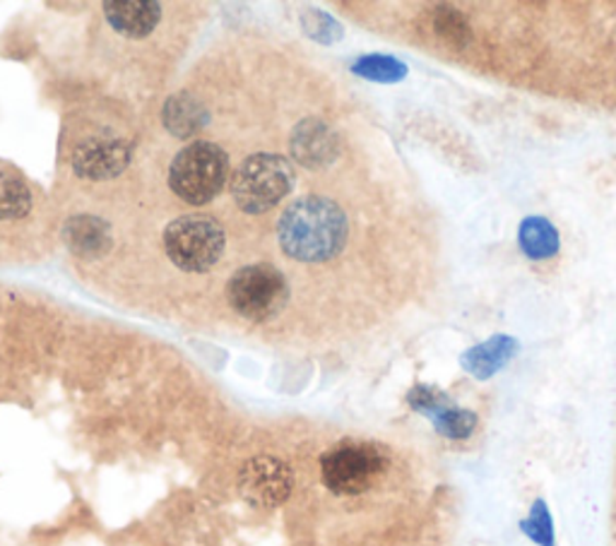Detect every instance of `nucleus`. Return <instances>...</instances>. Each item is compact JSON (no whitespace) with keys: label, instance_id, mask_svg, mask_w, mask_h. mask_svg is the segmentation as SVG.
I'll use <instances>...</instances> for the list:
<instances>
[{"label":"nucleus","instance_id":"1","mask_svg":"<svg viewBox=\"0 0 616 546\" xmlns=\"http://www.w3.org/2000/svg\"><path fill=\"white\" fill-rule=\"evenodd\" d=\"M347 217L328 197L308 195L285 209L277 225L282 251L301 263L335 258L347 241Z\"/></svg>","mask_w":616,"mask_h":546},{"label":"nucleus","instance_id":"13","mask_svg":"<svg viewBox=\"0 0 616 546\" xmlns=\"http://www.w3.org/2000/svg\"><path fill=\"white\" fill-rule=\"evenodd\" d=\"M66 243L80 258L104 255L111 248V229L102 219L78 215L66 225Z\"/></svg>","mask_w":616,"mask_h":546},{"label":"nucleus","instance_id":"16","mask_svg":"<svg viewBox=\"0 0 616 546\" xmlns=\"http://www.w3.org/2000/svg\"><path fill=\"white\" fill-rule=\"evenodd\" d=\"M32 209V193L18 173L0 169V221L27 217Z\"/></svg>","mask_w":616,"mask_h":546},{"label":"nucleus","instance_id":"12","mask_svg":"<svg viewBox=\"0 0 616 546\" xmlns=\"http://www.w3.org/2000/svg\"><path fill=\"white\" fill-rule=\"evenodd\" d=\"M104 18L121 36H128V39H142V36L150 34L159 18H162V5L150 3V0H114V3L104 5Z\"/></svg>","mask_w":616,"mask_h":546},{"label":"nucleus","instance_id":"2","mask_svg":"<svg viewBox=\"0 0 616 546\" xmlns=\"http://www.w3.org/2000/svg\"><path fill=\"white\" fill-rule=\"evenodd\" d=\"M390 455L378 443L350 441L328 451L320 460L323 484L338 496H362L384 481Z\"/></svg>","mask_w":616,"mask_h":546},{"label":"nucleus","instance_id":"4","mask_svg":"<svg viewBox=\"0 0 616 546\" xmlns=\"http://www.w3.org/2000/svg\"><path fill=\"white\" fill-rule=\"evenodd\" d=\"M227 236L219 221L209 215H183L164 231V251L171 263L183 272L213 270L225 253Z\"/></svg>","mask_w":616,"mask_h":546},{"label":"nucleus","instance_id":"10","mask_svg":"<svg viewBox=\"0 0 616 546\" xmlns=\"http://www.w3.org/2000/svg\"><path fill=\"white\" fill-rule=\"evenodd\" d=\"M292 152L306 169H323L338 159L340 140L323 121L306 118L292 135Z\"/></svg>","mask_w":616,"mask_h":546},{"label":"nucleus","instance_id":"8","mask_svg":"<svg viewBox=\"0 0 616 546\" xmlns=\"http://www.w3.org/2000/svg\"><path fill=\"white\" fill-rule=\"evenodd\" d=\"M410 405L431 419V424L448 441H467L479 426V417L472 409L455 405L450 395L431 386H417L410 393Z\"/></svg>","mask_w":616,"mask_h":546},{"label":"nucleus","instance_id":"3","mask_svg":"<svg viewBox=\"0 0 616 546\" xmlns=\"http://www.w3.org/2000/svg\"><path fill=\"white\" fill-rule=\"evenodd\" d=\"M229 179V157L215 143L198 140L171 161L169 185L183 203L207 205L225 189Z\"/></svg>","mask_w":616,"mask_h":546},{"label":"nucleus","instance_id":"18","mask_svg":"<svg viewBox=\"0 0 616 546\" xmlns=\"http://www.w3.org/2000/svg\"><path fill=\"white\" fill-rule=\"evenodd\" d=\"M352 70L360 78L374 82H400L404 76H408V66L390 56H364L356 60Z\"/></svg>","mask_w":616,"mask_h":546},{"label":"nucleus","instance_id":"11","mask_svg":"<svg viewBox=\"0 0 616 546\" xmlns=\"http://www.w3.org/2000/svg\"><path fill=\"white\" fill-rule=\"evenodd\" d=\"M521 350L515 338L511 334H494V338L475 344L460 356L463 368L477 380H489L491 376H497L501 368H506L511 364V359Z\"/></svg>","mask_w":616,"mask_h":546},{"label":"nucleus","instance_id":"7","mask_svg":"<svg viewBox=\"0 0 616 546\" xmlns=\"http://www.w3.org/2000/svg\"><path fill=\"white\" fill-rule=\"evenodd\" d=\"M292 469L277 457H253L239 475V491L255 508H277L292 493Z\"/></svg>","mask_w":616,"mask_h":546},{"label":"nucleus","instance_id":"15","mask_svg":"<svg viewBox=\"0 0 616 546\" xmlns=\"http://www.w3.org/2000/svg\"><path fill=\"white\" fill-rule=\"evenodd\" d=\"M207 123V109L193 94L183 92L164 104V126L176 138H191Z\"/></svg>","mask_w":616,"mask_h":546},{"label":"nucleus","instance_id":"17","mask_svg":"<svg viewBox=\"0 0 616 546\" xmlns=\"http://www.w3.org/2000/svg\"><path fill=\"white\" fill-rule=\"evenodd\" d=\"M434 32L448 46H453L455 52H463V48H467V46H470V42H472L470 24H467V20H465V15H463L460 10H455L450 5H441L436 10Z\"/></svg>","mask_w":616,"mask_h":546},{"label":"nucleus","instance_id":"6","mask_svg":"<svg viewBox=\"0 0 616 546\" xmlns=\"http://www.w3.org/2000/svg\"><path fill=\"white\" fill-rule=\"evenodd\" d=\"M227 296L239 316L253 322H265L285 311L289 284L275 265L255 263L233 272Z\"/></svg>","mask_w":616,"mask_h":546},{"label":"nucleus","instance_id":"14","mask_svg":"<svg viewBox=\"0 0 616 546\" xmlns=\"http://www.w3.org/2000/svg\"><path fill=\"white\" fill-rule=\"evenodd\" d=\"M517 246L529 260H549L559 253L561 236L547 217H525L517 229Z\"/></svg>","mask_w":616,"mask_h":546},{"label":"nucleus","instance_id":"19","mask_svg":"<svg viewBox=\"0 0 616 546\" xmlns=\"http://www.w3.org/2000/svg\"><path fill=\"white\" fill-rule=\"evenodd\" d=\"M521 530L535 544L554 546V525H551V515H549V508L545 501L533 503V511H529V517H525L521 523Z\"/></svg>","mask_w":616,"mask_h":546},{"label":"nucleus","instance_id":"5","mask_svg":"<svg viewBox=\"0 0 616 546\" xmlns=\"http://www.w3.org/2000/svg\"><path fill=\"white\" fill-rule=\"evenodd\" d=\"M229 189L243 213L261 215L294 189V169L280 155H253L233 171Z\"/></svg>","mask_w":616,"mask_h":546},{"label":"nucleus","instance_id":"9","mask_svg":"<svg viewBox=\"0 0 616 546\" xmlns=\"http://www.w3.org/2000/svg\"><path fill=\"white\" fill-rule=\"evenodd\" d=\"M130 147L114 135H94L78 145L72 155V167L82 179H114L128 167Z\"/></svg>","mask_w":616,"mask_h":546}]
</instances>
